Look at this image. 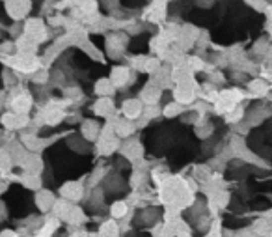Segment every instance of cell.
Wrapping results in <instances>:
<instances>
[{
	"mask_svg": "<svg viewBox=\"0 0 272 237\" xmlns=\"http://www.w3.org/2000/svg\"><path fill=\"white\" fill-rule=\"evenodd\" d=\"M123 112H125V116H127L129 120H134V118H138V116L142 114V105H140V101H136V99L125 101Z\"/></svg>",
	"mask_w": 272,
	"mask_h": 237,
	"instance_id": "1",
	"label": "cell"
},
{
	"mask_svg": "<svg viewBox=\"0 0 272 237\" xmlns=\"http://www.w3.org/2000/svg\"><path fill=\"white\" fill-rule=\"evenodd\" d=\"M36 202H38V206L41 207L43 211H47L49 207H54V204H56L54 196H53L49 191H39L38 196H36Z\"/></svg>",
	"mask_w": 272,
	"mask_h": 237,
	"instance_id": "2",
	"label": "cell"
},
{
	"mask_svg": "<svg viewBox=\"0 0 272 237\" xmlns=\"http://www.w3.org/2000/svg\"><path fill=\"white\" fill-rule=\"evenodd\" d=\"M127 211H129V206H127L125 202H121V200L114 202L112 207H110V215H112L114 219H123L125 215H127Z\"/></svg>",
	"mask_w": 272,
	"mask_h": 237,
	"instance_id": "3",
	"label": "cell"
},
{
	"mask_svg": "<svg viewBox=\"0 0 272 237\" xmlns=\"http://www.w3.org/2000/svg\"><path fill=\"white\" fill-rule=\"evenodd\" d=\"M250 90L256 93H265L267 92V84L261 82V80H254V82H250Z\"/></svg>",
	"mask_w": 272,
	"mask_h": 237,
	"instance_id": "4",
	"label": "cell"
}]
</instances>
